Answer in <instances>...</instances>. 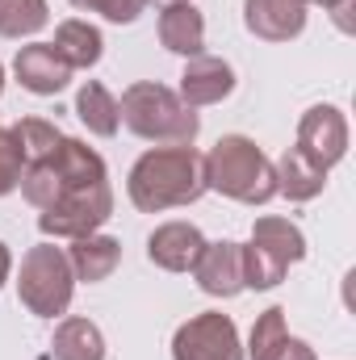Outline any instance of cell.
I'll return each mask as SVG.
<instances>
[{"label": "cell", "instance_id": "obj_19", "mask_svg": "<svg viewBox=\"0 0 356 360\" xmlns=\"http://www.w3.org/2000/svg\"><path fill=\"white\" fill-rule=\"evenodd\" d=\"M55 55L76 72V68H92L96 59H101V51H105V38H101V30L89 25V21H63L59 30H55Z\"/></svg>", "mask_w": 356, "mask_h": 360}, {"label": "cell", "instance_id": "obj_21", "mask_svg": "<svg viewBox=\"0 0 356 360\" xmlns=\"http://www.w3.org/2000/svg\"><path fill=\"white\" fill-rule=\"evenodd\" d=\"M46 21V0H0V38H34Z\"/></svg>", "mask_w": 356, "mask_h": 360}, {"label": "cell", "instance_id": "obj_24", "mask_svg": "<svg viewBox=\"0 0 356 360\" xmlns=\"http://www.w3.org/2000/svg\"><path fill=\"white\" fill-rule=\"evenodd\" d=\"M25 172V160H21V147L13 139V130H0V197H8Z\"/></svg>", "mask_w": 356, "mask_h": 360}, {"label": "cell", "instance_id": "obj_30", "mask_svg": "<svg viewBox=\"0 0 356 360\" xmlns=\"http://www.w3.org/2000/svg\"><path fill=\"white\" fill-rule=\"evenodd\" d=\"M155 4H164V8H168V4H184V0H155Z\"/></svg>", "mask_w": 356, "mask_h": 360}, {"label": "cell", "instance_id": "obj_20", "mask_svg": "<svg viewBox=\"0 0 356 360\" xmlns=\"http://www.w3.org/2000/svg\"><path fill=\"white\" fill-rule=\"evenodd\" d=\"M76 117L89 126L92 134H101V139H113V134H117V126H122L113 92L105 89V84H96V80H89L84 89L76 92Z\"/></svg>", "mask_w": 356, "mask_h": 360}, {"label": "cell", "instance_id": "obj_12", "mask_svg": "<svg viewBox=\"0 0 356 360\" xmlns=\"http://www.w3.org/2000/svg\"><path fill=\"white\" fill-rule=\"evenodd\" d=\"M13 72H17L21 89L34 92V96H55V92H63L72 84V68L55 55L51 42H30V46H21L17 59H13Z\"/></svg>", "mask_w": 356, "mask_h": 360}, {"label": "cell", "instance_id": "obj_23", "mask_svg": "<svg viewBox=\"0 0 356 360\" xmlns=\"http://www.w3.org/2000/svg\"><path fill=\"white\" fill-rule=\"evenodd\" d=\"M285 335H289V331H285V310H281V306L265 310V314L256 319V327H252V360H265Z\"/></svg>", "mask_w": 356, "mask_h": 360}, {"label": "cell", "instance_id": "obj_13", "mask_svg": "<svg viewBox=\"0 0 356 360\" xmlns=\"http://www.w3.org/2000/svg\"><path fill=\"white\" fill-rule=\"evenodd\" d=\"M205 252V235L193 222H164L151 231L147 239V256L151 264L164 272H193L197 256Z\"/></svg>", "mask_w": 356, "mask_h": 360}, {"label": "cell", "instance_id": "obj_22", "mask_svg": "<svg viewBox=\"0 0 356 360\" xmlns=\"http://www.w3.org/2000/svg\"><path fill=\"white\" fill-rule=\"evenodd\" d=\"M13 130V139H17V147H21V160L25 164H38V160H46L55 147H59V130L51 126V122H42V117H21L17 126H8Z\"/></svg>", "mask_w": 356, "mask_h": 360}, {"label": "cell", "instance_id": "obj_5", "mask_svg": "<svg viewBox=\"0 0 356 360\" xmlns=\"http://www.w3.org/2000/svg\"><path fill=\"white\" fill-rule=\"evenodd\" d=\"M306 256V235L289 218H256L252 243L243 248V289H272L285 281L289 264Z\"/></svg>", "mask_w": 356, "mask_h": 360}, {"label": "cell", "instance_id": "obj_17", "mask_svg": "<svg viewBox=\"0 0 356 360\" xmlns=\"http://www.w3.org/2000/svg\"><path fill=\"white\" fill-rule=\"evenodd\" d=\"M272 168H276V193L289 197V201H298V205H302V201H314V197L327 188V172L314 168V164H310L302 151H293V147H289Z\"/></svg>", "mask_w": 356, "mask_h": 360}, {"label": "cell", "instance_id": "obj_26", "mask_svg": "<svg viewBox=\"0 0 356 360\" xmlns=\"http://www.w3.org/2000/svg\"><path fill=\"white\" fill-rule=\"evenodd\" d=\"M265 360H319V356H314V348H310L306 340H293V335H285V340H281V344H276V348H272Z\"/></svg>", "mask_w": 356, "mask_h": 360}, {"label": "cell", "instance_id": "obj_6", "mask_svg": "<svg viewBox=\"0 0 356 360\" xmlns=\"http://www.w3.org/2000/svg\"><path fill=\"white\" fill-rule=\"evenodd\" d=\"M101 176H109V172H105V160H101L92 147H84L80 139H59V147H55L46 160L25 164V172H21V193H25L30 205L46 210V205H55V197H59L72 180H101Z\"/></svg>", "mask_w": 356, "mask_h": 360}, {"label": "cell", "instance_id": "obj_9", "mask_svg": "<svg viewBox=\"0 0 356 360\" xmlns=\"http://www.w3.org/2000/svg\"><path fill=\"white\" fill-rule=\"evenodd\" d=\"M314 168H336L344 155H348V117L336 109V105H314L302 113L298 122V147Z\"/></svg>", "mask_w": 356, "mask_h": 360}, {"label": "cell", "instance_id": "obj_16", "mask_svg": "<svg viewBox=\"0 0 356 360\" xmlns=\"http://www.w3.org/2000/svg\"><path fill=\"white\" fill-rule=\"evenodd\" d=\"M68 264L76 272V281H105L109 272L122 264V243L109 239V235H84V239H72L68 248Z\"/></svg>", "mask_w": 356, "mask_h": 360}, {"label": "cell", "instance_id": "obj_29", "mask_svg": "<svg viewBox=\"0 0 356 360\" xmlns=\"http://www.w3.org/2000/svg\"><path fill=\"white\" fill-rule=\"evenodd\" d=\"M72 4H76V8H89V13H96V4H101V0H72Z\"/></svg>", "mask_w": 356, "mask_h": 360}, {"label": "cell", "instance_id": "obj_7", "mask_svg": "<svg viewBox=\"0 0 356 360\" xmlns=\"http://www.w3.org/2000/svg\"><path fill=\"white\" fill-rule=\"evenodd\" d=\"M113 214V188H109V176L101 180H72L55 205L42 210L38 218V231L46 239H84V235H96V226H105Z\"/></svg>", "mask_w": 356, "mask_h": 360}, {"label": "cell", "instance_id": "obj_27", "mask_svg": "<svg viewBox=\"0 0 356 360\" xmlns=\"http://www.w3.org/2000/svg\"><path fill=\"white\" fill-rule=\"evenodd\" d=\"M8 272H13V256H8V248L0 243V289H4V281H8Z\"/></svg>", "mask_w": 356, "mask_h": 360}, {"label": "cell", "instance_id": "obj_25", "mask_svg": "<svg viewBox=\"0 0 356 360\" xmlns=\"http://www.w3.org/2000/svg\"><path fill=\"white\" fill-rule=\"evenodd\" d=\"M143 8H147V0H101V4H96V13H101L105 21H113V25H130V21H139Z\"/></svg>", "mask_w": 356, "mask_h": 360}, {"label": "cell", "instance_id": "obj_28", "mask_svg": "<svg viewBox=\"0 0 356 360\" xmlns=\"http://www.w3.org/2000/svg\"><path fill=\"white\" fill-rule=\"evenodd\" d=\"M310 4H323V8H331V13H348L352 0H310Z\"/></svg>", "mask_w": 356, "mask_h": 360}, {"label": "cell", "instance_id": "obj_10", "mask_svg": "<svg viewBox=\"0 0 356 360\" xmlns=\"http://www.w3.org/2000/svg\"><path fill=\"white\" fill-rule=\"evenodd\" d=\"M193 276L201 285V293L210 297H235L243 293V243H205V252L197 256Z\"/></svg>", "mask_w": 356, "mask_h": 360}, {"label": "cell", "instance_id": "obj_1", "mask_svg": "<svg viewBox=\"0 0 356 360\" xmlns=\"http://www.w3.org/2000/svg\"><path fill=\"white\" fill-rule=\"evenodd\" d=\"M126 193L143 214L193 205L205 193V155L197 147H151L134 160Z\"/></svg>", "mask_w": 356, "mask_h": 360}, {"label": "cell", "instance_id": "obj_8", "mask_svg": "<svg viewBox=\"0 0 356 360\" xmlns=\"http://www.w3.org/2000/svg\"><path fill=\"white\" fill-rule=\"evenodd\" d=\"M172 360H243L239 327L231 323V314L205 310V314H197V319L177 327Z\"/></svg>", "mask_w": 356, "mask_h": 360}, {"label": "cell", "instance_id": "obj_2", "mask_svg": "<svg viewBox=\"0 0 356 360\" xmlns=\"http://www.w3.org/2000/svg\"><path fill=\"white\" fill-rule=\"evenodd\" d=\"M117 117L130 134H139L147 143H164V147H193L197 126H201L197 113L177 92L155 84V80H139V84H130L122 92Z\"/></svg>", "mask_w": 356, "mask_h": 360}, {"label": "cell", "instance_id": "obj_3", "mask_svg": "<svg viewBox=\"0 0 356 360\" xmlns=\"http://www.w3.org/2000/svg\"><path fill=\"white\" fill-rule=\"evenodd\" d=\"M205 188H214L239 205H265L276 197V168L252 139L227 134L205 155Z\"/></svg>", "mask_w": 356, "mask_h": 360}, {"label": "cell", "instance_id": "obj_14", "mask_svg": "<svg viewBox=\"0 0 356 360\" xmlns=\"http://www.w3.org/2000/svg\"><path fill=\"white\" fill-rule=\"evenodd\" d=\"M243 25L265 42H289L306 30V0H243Z\"/></svg>", "mask_w": 356, "mask_h": 360}, {"label": "cell", "instance_id": "obj_15", "mask_svg": "<svg viewBox=\"0 0 356 360\" xmlns=\"http://www.w3.org/2000/svg\"><path fill=\"white\" fill-rule=\"evenodd\" d=\"M160 42L172 55H184V59L201 55V46H205V17L189 0L184 4H168L160 13Z\"/></svg>", "mask_w": 356, "mask_h": 360}, {"label": "cell", "instance_id": "obj_31", "mask_svg": "<svg viewBox=\"0 0 356 360\" xmlns=\"http://www.w3.org/2000/svg\"><path fill=\"white\" fill-rule=\"evenodd\" d=\"M0 92H4V68H0Z\"/></svg>", "mask_w": 356, "mask_h": 360}, {"label": "cell", "instance_id": "obj_11", "mask_svg": "<svg viewBox=\"0 0 356 360\" xmlns=\"http://www.w3.org/2000/svg\"><path fill=\"white\" fill-rule=\"evenodd\" d=\"M235 92V72L227 59H214V55H193L180 72V101L189 109H201V105H218Z\"/></svg>", "mask_w": 356, "mask_h": 360}, {"label": "cell", "instance_id": "obj_4", "mask_svg": "<svg viewBox=\"0 0 356 360\" xmlns=\"http://www.w3.org/2000/svg\"><path fill=\"white\" fill-rule=\"evenodd\" d=\"M17 293L21 306L38 319H59L72 306L76 293V272L68 264V252L55 243H38L21 256V272H17Z\"/></svg>", "mask_w": 356, "mask_h": 360}, {"label": "cell", "instance_id": "obj_18", "mask_svg": "<svg viewBox=\"0 0 356 360\" xmlns=\"http://www.w3.org/2000/svg\"><path fill=\"white\" fill-rule=\"evenodd\" d=\"M55 360H105V335L89 319H63L51 340Z\"/></svg>", "mask_w": 356, "mask_h": 360}]
</instances>
